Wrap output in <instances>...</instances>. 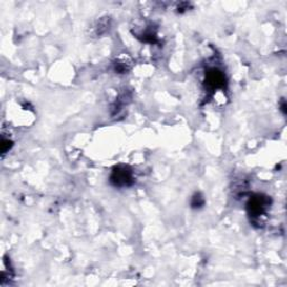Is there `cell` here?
<instances>
[{"instance_id":"cell-1","label":"cell","mask_w":287,"mask_h":287,"mask_svg":"<svg viewBox=\"0 0 287 287\" xmlns=\"http://www.w3.org/2000/svg\"><path fill=\"white\" fill-rule=\"evenodd\" d=\"M110 179L116 187H128L134 181L133 172L126 166H118L112 171Z\"/></svg>"},{"instance_id":"cell-2","label":"cell","mask_w":287,"mask_h":287,"mask_svg":"<svg viewBox=\"0 0 287 287\" xmlns=\"http://www.w3.org/2000/svg\"><path fill=\"white\" fill-rule=\"evenodd\" d=\"M267 200L266 197H262L260 195H257L253 199H250L248 203V211L251 217L255 219L260 218L261 215L265 214L266 208H267Z\"/></svg>"},{"instance_id":"cell-3","label":"cell","mask_w":287,"mask_h":287,"mask_svg":"<svg viewBox=\"0 0 287 287\" xmlns=\"http://www.w3.org/2000/svg\"><path fill=\"white\" fill-rule=\"evenodd\" d=\"M207 83L212 89L224 88L225 77L224 74L218 69H211L207 73Z\"/></svg>"},{"instance_id":"cell-4","label":"cell","mask_w":287,"mask_h":287,"mask_svg":"<svg viewBox=\"0 0 287 287\" xmlns=\"http://www.w3.org/2000/svg\"><path fill=\"white\" fill-rule=\"evenodd\" d=\"M193 201H195V203H192V206L193 207H196V206H202L203 204V199L200 196V195H195L193 197Z\"/></svg>"}]
</instances>
